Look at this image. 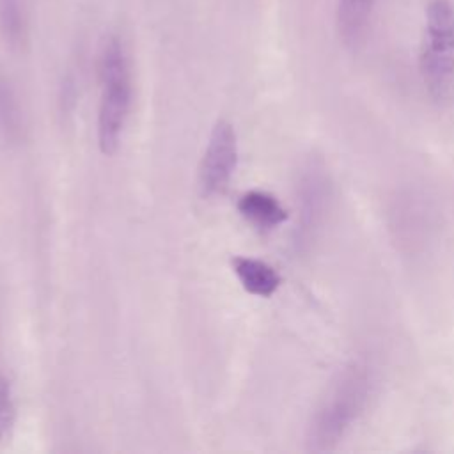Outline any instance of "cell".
<instances>
[{"label": "cell", "instance_id": "3", "mask_svg": "<svg viewBox=\"0 0 454 454\" xmlns=\"http://www.w3.org/2000/svg\"><path fill=\"white\" fill-rule=\"evenodd\" d=\"M99 78L98 144L103 154H114L121 145L133 96L128 55L117 37H110L101 50Z\"/></svg>", "mask_w": 454, "mask_h": 454}, {"label": "cell", "instance_id": "11", "mask_svg": "<svg viewBox=\"0 0 454 454\" xmlns=\"http://www.w3.org/2000/svg\"><path fill=\"white\" fill-rule=\"evenodd\" d=\"M16 422V403L11 381L0 374V442H4Z\"/></svg>", "mask_w": 454, "mask_h": 454}, {"label": "cell", "instance_id": "1", "mask_svg": "<svg viewBox=\"0 0 454 454\" xmlns=\"http://www.w3.org/2000/svg\"><path fill=\"white\" fill-rule=\"evenodd\" d=\"M371 392L372 376L367 364L356 360L342 367L312 411L305 434L307 450H333L364 415Z\"/></svg>", "mask_w": 454, "mask_h": 454}, {"label": "cell", "instance_id": "2", "mask_svg": "<svg viewBox=\"0 0 454 454\" xmlns=\"http://www.w3.org/2000/svg\"><path fill=\"white\" fill-rule=\"evenodd\" d=\"M419 71L434 103L454 101V5L450 0H429L426 5Z\"/></svg>", "mask_w": 454, "mask_h": 454}, {"label": "cell", "instance_id": "6", "mask_svg": "<svg viewBox=\"0 0 454 454\" xmlns=\"http://www.w3.org/2000/svg\"><path fill=\"white\" fill-rule=\"evenodd\" d=\"M232 271L236 273L241 287L247 293L261 298L273 296L282 282L278 271L273 266L255 257H245V255L234 257Z\"/></svg>", "mask_w": 454, "mask_h": 454}, {"label": "cell", "instance_id": "10", "mask_svg": "<svg viewBox=\"0 0 454 454\" xmlns=\"http://www.w3.org/2000/svg\"><path fill=\"white\" fill-rule=\"evenodd\" d=\"M0 37L20 48L27 39V16L21 0H0Z\"/></svg>", "mask_w": 454, "mask_h": 454}, {"label": "cell", "instance_id": "8", "mask_svg": "<svg viewBox=\"0 0 454 454\" xmlns=\"http://www.w3.org/2000/svg\"><path fill=\"white\" fill-rule=\"evenodd\" d=\"M376 0H339L337 28L346 46L356 48L367 32Z\"/></svg>", "mask_w": 454, "mask_h": 454}, {"label": "cell", "instance_id": "4", "mask_svg": "<svg viewBox=\"0 0 454 454\" xmlns=\"http://www.w3.org/2000/svg\"><path fill=\"white\" fill-rule=\"evenodd\" d=\"M330 179L323 161L309 158L301 165L296 179V245L300 248L309 247L323 229L330 207Z\"/></svg>", "mask_w": 454, "mask_h": 454}, {"label": "cell", "instance_id": "5", "mask_svg": "<svg viewBox=\"0 0 454 454\" xmlns=\"http://www.w3.org/2000/svg\"><path fill=\"white\" fill-rule=\"evenodd\" d=\"M238 165V138L229 121H216L199 167V192L204 199L222 195Z\"/></svg>", "mask_w": 454, "mask_h": 454}, {"label": "cell", "instance_id": "7", "mask_svg": "<svg viewBox=\"0 0 454 454\" xmlns=\"http://www.w3.org/2000/svg\"><path fill=\"white\" fill-rule=\"evenodd\" d=\"M238 211L247 222L259 229H275L287 220V211L280 200L264 190L243 193L238 200Z\"/></svg>", "mask_w": 454, "mask_h": 454}, {"label": "cell", "instance_id": "9", "mask_svg": "<svg viewBox=\"0 0 454 454\" xmlns=\"http://www.w3.org/2000/svg\"><path fill=\"white\" fill-rule=\"evenodd\" d=\"M23 114L11 80L0 71V140L11 144L20 140Z\"/></svg>", "mask_w": 454, "mask_h": 454}]
</instances>
